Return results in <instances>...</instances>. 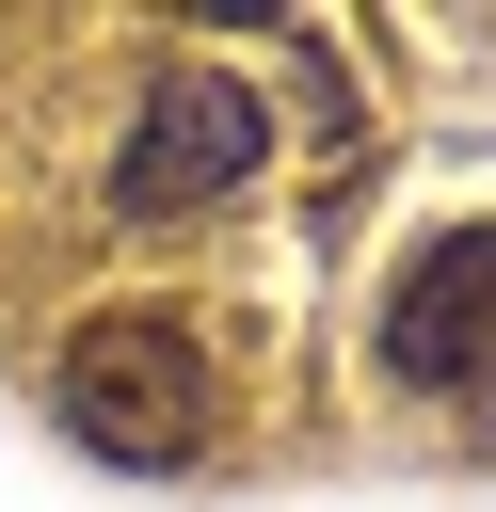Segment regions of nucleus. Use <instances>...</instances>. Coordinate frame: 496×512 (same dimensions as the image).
I'll list each match as a JSON object with an SVG mask.
<instances>
[{
  "instance_id": "obj_2",
  "label": "nucleus",
  "mask_w": 496,
  "mask_h": 512,
  "mask_svg": "<svg viewBox=\"0 0 496 512\" xmlns=\"http://www.w3.org/2000/svg\"><path fill=\"white\" fill-rule=\"evenodd\" d=\"M256 144H272V112H256L240 80H160V96L128 112V160H112V208H128V224H176V208L240 192V176H256Z\"/></svg>"
},
{
  "instance_id": "obj_3",
  "label": "nucleus",
  "mask_w": 496,
  "mask_h": 512,
  "mask_svg": "<svg viewBox=\"0 0 496 512\" xmlns=\"http://www.w3.org/2000/svg\"><path fill=\"white\" fill-rule=\"evenodd\" d=\"M384 368H400L416 400H448V384L496 368V224H464V240H432V256L400 272V304H384Z\"/></svg>"
},
{
  "instance_id": "obj_1",
  "label": "nucleus",
  "mask_w": 496,
  "mask_h": 512,
  "mask_svg": "<svg viewBox=\"0 0 496 512\" xmlns=\"http://www.w3.org/2000/svg\"><path fill=\"white\" fill-rule=\"evenodd\" d=\"M48 400H64V432L96 464H144V480L208 448V368H192L176 320H80L64 368H48Z\"/></svg>"
}]
</instances>
